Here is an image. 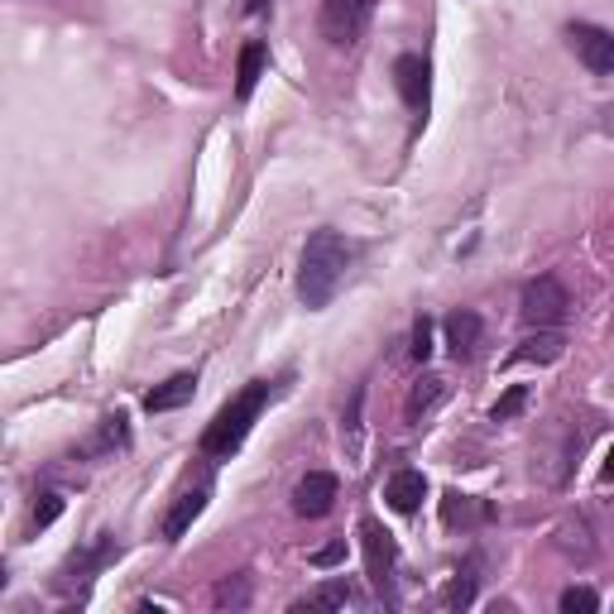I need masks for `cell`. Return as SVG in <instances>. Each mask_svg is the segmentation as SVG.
Segmentation results:
<instances>
[{"label":"cell","mask_w":614,"mask_h":614,"mask_svg":"<svg viewBox=\"0 0 614 614\" xmlns=\"http://www.w3.org/2000/svg\"><path fill=\"white\" fill-rule=\"evenodd\" d=\"M351 264H356V245L341 231H312L303 245V260H298V298H303V308L312 312L327 308L341 293Z\"/></svg>","instance_id":"cell-1"},{"label":"cell","mask_w":614,"mask_h":614,"mask_svg":"<svg viewBox=\"0 0 614 614\" xmlns=\"http://www.w3.org/2000/svg\"><path fill=\"white\" fill-rule=\"evenodd\" d=\"M274 394H279V384H269V380L245 384V389H240L236 399L226 404L221 413H216L212 423H207V432H202V442H197V452L207 456V461H231V456L245 447L250 428L260 423V413L269 408Z\"/></svg>","instance_id":"cell-2"},{"label":"cell","mask_w":614,"mask_h":614,"mask_svg":"<svg viewBox=\"0 0 614 614\" xmlns=\"http://www.w3.org/2000/svg\"><path fill=\"white\" fill-rule=\"evenodd\" d=\"M567 312H571V293H567V284H562L557 274H538V279L523 284L519 317H523L528 332H533V327H562V322H567Z\"/></svg>","instance_id":"cell-3"},{"label":"cell","mask_w":614,"mask_h":614,"mask_svg":"<svg viewBox=\"0 0 614 614\" xmlns=\"http://www.w3.org/2000/svg\"><path fill=\"white\" fill-rule=\"evenodd\" d=\"M360 547H365V571H370V586L389 600H399V591H394V567H399V547H394V533L384 528L380 519H360Z\"/></svg>","instance_id":"cell-4"},{"label":"cell","mask_w":614,"mask_h":614,"mask_svg":"<svg viewBox=\"0 0 614 614\" xmlns=\"http://www.w3.org/2000/svg\"><path fill=\"white\" fill-rule=\"evenodd\" d=\"M375 5L380 0H322V15H317L322 39L332 48H356L360 34L375 20Z\"/></svg>","instance_id":"cell-5"},{"label":"cell","mask_w":614,"mask_h":614,"mask_svg":"<svg viewBox=\"0 0 614 614\" xmlns=\"http://www.w3.org/2000/svg\"><path fill=\"white\" fill-rule=\"evenodd\" d=\"M116 557H120L116 533H96V538H87V543H82V547L63 562V571H58V586H87L92 576L106 571Z\"/></svg>","instance_id":"cell-6"},{"label":"cell","mask_w":614,"mask_h":614,"mask_svg":"<svg viewBox=\"0 0 614 614\" xmlns=\"http://www.w3.org/2000/svg\"><path fill=\"white\" fill-rule=\"evenodd\" d=\"M567 39L576 48V58H581L595 77H610L614 72V34L610 29H600L591 20H576V24H567Z\"/></svg>","instance_id":"cell-7"},{"label":"cell","mask_w":614,"mask_h":614,"mask_svg":"<svg viewBox=\"0 0 614 614\" xmlns=\"http://www.w3.org/2000/svg\"><path fill=\"white\" fill-rule=\"evenodd\" d=\"M336 495H341V485H336L332 471H308L293 490V514L298 519H327Z\"/></svg>","instance_id":"cell-8"},{"label":"cell","mask_w":614,"mask_h":614,"mask_svg":"<svg viewBox=\"0 0 614 614\" xmlns=\"http://www.w3.org/2000/svg\"><path fill=\"white\" fill-rule=\"evenodd\" d=\"M394 82H399V96L408 111L428 116V101H432V68L423 53H404L399 63H394Z\"/></svg>","instance_id":"cell-9"},{"label":"cell","mask_w":614,"mask_h":614,"mask_svg":"<svg viewBox=\"0 0 614 614\" xmlns=\"http://www.w3.org/2000/svg\"><path fill=\"white\" fill-rule=\"evenodd\" d=\"M428 499V475L413 471V466H404V471H394L384 480V504H389L394 514H418Z\"/></svg>","instance_id":"cell-10"},{"label":"cell","mask_w":614,"mask_h":614,"mask_svg":"<svg viewBox=\"0 0 614 614\" xmlns=\"http://www.w3.org/2000/svg\"><path fill=\"white\" fill-rule=\"evenodd\" d=\"M207 499H212V485H207V480H202V485H192V490H183V495L173 499V509L164 514V538H168V543H178V538H183L188 528L202 519Z\"/></svg>","instance_id":"cell-11"},{"label":"cell","mask_w":614,"mask_h":614,"mask_svg":"<svg viewBox=\"0 0 614 614\" xmlns=\"http://www.w3.org/2000/svg\"><path fill=\"white\" fill-rule=\"evenodd\" d=\"M562 351H567L562 327H533V336H523L509 360L514 365H552V360H562Z\"/></svg>","instance_id":"cell-12"},{"label":"cell","mask_w":614,"mask_h":614,"mask_svg":"<svg viewBox=\"0 0 614 614\" xmlns=\"http://www.w3.org/2000/svg\"><path fill=\"white\" fill-rule=\"evenodd\" d=\"M490 519H495V504L490 499L461 495V490H447V495H442V523L447 528H475V523H490Z\"/></svg>","instance_id":"cell-13"},{"label":"cell","mask_w":614,"mask_h":614,"mask_svg":"<svg viewBox=\"0 0 614 614\" xmlns=\"http://www.w3.org/2000/svg\"><path fill=\"white\" fill-rule=\"evenodd\" d=\"M442 332H447V351L456 360H471L475 346H480V332H485V322H480V312L471 308H456L447 322H442Z\"/></svg>","instance_id":"cell-14"},{"label":"cell","mask_w":614,"mask_h":614,"mask_svg":"<svg viewBox=\"0 0 614 614\" xmlns=\"http://www.w3.org/2000/svg\"><path fill=\"white\" fill-rule=\"evenodd\" d=\"M192 394H197V375H173L144 394V413H173V408L192 404Z\"/></svg>","instance_id":"cell-15"},{"label":"cell","mask_w":614,"mask_h":614,"mask_svg":"<svg viewBox=\"0 0 614 614\" xmlns=\"http://www.w3.org/2000/svg\"><path fill=\"white\" fill-rule=\"evenodd\" d=\"M264 63H269V48H264L260 39H250L245 48H240V63H236V101H250L264 77Z\"/></svg>","instance_id":"cell-16"},{"label":"cell","mask_w":614,"mask_h":614,"mask_svg":"<svg viewBox=\"0 0 614 614\" xmlns=\"http://www.w3.org/2000/svg\"><path fill=\"white\" fill-rule=\"evenodd\" d=\"M442 399H447V380H442V375H423V380L413 384V389H408L404 418H408V423H423V418H428Z\"/></svg>","instance_id":"cell-17"},{"label":"cell","mask_w":614,"mask_h":614,"mask_svg":"<svg viewBox=\"0 0 614 614\" xmlns=\"http://www.w3.org/2000/svg\"><path fill=\"white\" fill-rule=\"evenodd\" d=\"M346 605H356V586L351 581H322L317 591L308 600H298L293 610H346Z\"/></svg>","instance_id":"cell-18"},{"label":"cell","mask_w":614,"mask_h":614,"mask_svg":"<svg viewBox=\"0 0 614 614\" xmlns=\"http://www.w3.org/2000/svg\"><path fill=\"white\" fill-rule=\"evenodd\" d=\"M130 442V418L125 413H111V418H101V432H96V442H92V456H111L120 452Z\"/></svg>","instance_id":"cell-19"},{"label":"cell","mask_w":614,"mask_h":614,"mask_svg":"<svg viewBox=\"0 0 614 614\" xmlns=\"http://www.w3.org/2000/svg\"><path fill=\"white\" fill-rule=\"evenodd\" d=\"M442 605H447V610H466V605H475V562H466V567L447 581V591H442Z\"/></svg>","instance_id":"cell-20"},{"label":"cell","mask_w":614,"mask_h":614,"mask_svg":"<svg viewBox=\"0 0 614 614\" xmlns=\"http://www.w3.org/2000/svg\"><path fill=\"white\" fill-rule=\"evenodd\" d=\"M250 605V571H236L231 581L216 586V610H245Z\"/></svg>","instance_id":"cell-21"},{"label":"cell","mask_w":614,"mask_h":614,"mask_svg":"<svg viewBox=\"0 0 614 614\" xmlns=\"http://www.w3.org/2000/svg\"><path fill=\"white\" fill-rule=\"evenodd\" d=\"M523 408H528V384H509V389H504V399L490 408V418H495V423H514Z\"/></svg>","instance_id":"cell-22"},{"label":"cell","mask_w":614,"mask_h":614,"mask_svg":"<svg viewBox=\"0 0 614 614\" xmlns=\"http://www.w3.org/2000/svg\"><path fill=\"white\" fill-rule=\"evenodd\" d=\"M557 605H562V614H595L600 610V595L591 591V586H567Z\"/></svg>","instance_id":"cell-23"},{"label":"cell","mask_w":614,"mask_h":614,"mask_svg":"<svg viewBox=\"0 0 614 614\" xmlns=\"http://www.w3.org/2000/svg\"><path fill=\"white\" fill-rule=\"evenodd\" d=\"M63 495H58V490H44L39 495V504H34V533H39V528H48V523H58V514H63Z\"/></svg>","instance_id":"cell-24"},{"label":"cell","mask_w":614,"mask_h":614,"mask_svg":"<svg viewBox=\"0 0 614 614\" xmlns=\"http://www.w3.org/2000/svg\"><path fill=\"white\" fill-rule=\"evenodd\" d=\"M408 356H413L418 365H428V360H432V317L413 322V346H408Z\"/></svg>","instance_id":"cell-25"},{"label":"cell","mask_w":614,"mask_h":614,"mask_svg":"<svg viewBox=\"0 0 614 614\" xmlns=\"http://www.w3.org/2000/svg\"><path fill=\"white\" fill-rule=\"evenodd\" d=\"M308 562H312V567H322V571H327V567H336V562H346V538H336V543L317 547Z\"/></svg>","instance_id":"cell-26"},{"label":"cell","mask_w":614,"mask_h":614,"mask_svg":"<svg viewBox=\"0 0 614 614\" xmlns=\"http://www.w3.org/2000/svg\"><path fill=\"white\" fill-rule=\"evenodd\" d=\"M245 10H250V15H260V10H264V0H250V5H245Z\"/></svg>","instance_id":"cell-27"},{"label":"cell","mask_w":614,"mask_h":614,"mask_svg":"<svg viewBox=\"0 0 614 614\" xmlns=\"http://www.w3.org/2000/svg\"><path fill=\"white\" fill-rule=\"evenodd\" d=\"M5 581H10V571H5V562H0V591H5Z\"/></svg>","instance_id":"cell-28"}]
</instances>
